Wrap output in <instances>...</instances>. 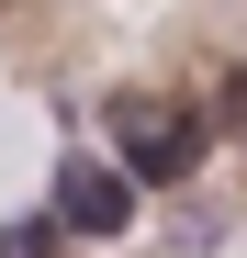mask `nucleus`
<instances>
[{"label": "nucleus", "instance_id": "nucleus-4", "mask_svg": "<svg viewBox=\"0 0 247 258\" xmlns=\"http://www.w3.org/2000/svg\"><path fill=\"white\" fill-rule=\"evenodd\" d=\"M214 123L236 135V157H247V79H225V101H214Z\"/></svg>", "mask_w": 247, "mask_h": 258}, {"label": "nucleus", "instance_id": "nucleus-3", "mask_svg": "<svg viewBox=\"0 0 247 258\" xmlns=\"http://www.w3.org/2000/svg\"><path fill=\"white\" fill-rule=\"evenodd\" d=\"M68 247V225L56 213H23V225H0V258H56Z\"/></svg>", "mask_w": 247, "mask_h": 258}, {"label": "nucleus", "instance_id": "nucleus-1", "mask_svg": "<svg viewBox=\"0 0 247 258\" xmlns=\"http://www.w3.org/2000/svg\"><path fill=\"white\" fill-rule=\"evenodd\" d=\"M112 157H124V180H191V157H202V112H180V101H112Z\"/></svg>", "mask_w": 247, "mask_h": 258}, {"label": "nucleus", "instance_id": "nucleus-2", "mask_svg": "<svg viewBox=\"0 0 247 258\" xmlns=\"http://www.w3.org/2000/svg\"><path fill=\"white\" fill-rule=\"evenodd\" d=\"M56 225L68 236H124V225H135L124 157H56Z\"/></svg>", "mask_w": 247, "mask_h": 258}]
</instances>
